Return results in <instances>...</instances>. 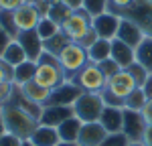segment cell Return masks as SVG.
<instances>
[{"instance_id":"obj_1","label":"cell","mask_w":152,"mask_h":146,"mask_svg":"<svg viewBox=\"0 0 152 146\" xmlns=\"http://www.w3.org/2000/svg\"><path fill=\"white\" fill-rule=\"evenodd\" d=\"M0 110H2V118H4V124H6V132L18 136L20 140L31 138V134L35 132V128L39 126V120L35 116H31L28 112L18 108L14 101L0 106Z\"/></svg>"},{"instance_id":"obj_2","label":"cell","mask_w":152,"mask_h":146,"mask_svg":"<svg viewBox=\"0 0 152 146\" xmlns=\"http://www.w3.org/2000/svg\"><path fill=\"white\" fill-rule=\"evenodd\" d=\"M33 81H37L39 85H43L47 89H55V87H59V85H63L67 81L65 71H63V67L59 63L57 55H51L47 51L41 53V57L37 61V71H35Z\"/></svg>"},{"instance_id":"obj_3","label":"cell","mask_w":152,"mask_h":146,"mask_svg":"<svg viewBox=\"0 0 152 146\" xmlns=\"http://www.w3.org/2000/svg\"><path fill=\"white\" fill-rule=\"evenodd\" d=\"M136 87H138V85L134 83L132 75H130L126 69H120L114 77H110V79L105 81V87H104V91H102L104 104L105 106H118V108H122V106H124V99H126Z\"/></svg>"},{"instance_id":"obj_4","label":"cell","mask_w":152,"mask_h":146,"mask_svg":"<svg viewBox=\"0 0 152 146\" xmlns=\"http://www.w3.org/2000/svg\"><path fill=\"white\" fill-rule=\"evenodd\" d=\"M73 116L79 118V120L85 124V122H97L102 112H104L105 104L102 93H91V91H81L79 97L73 101Z\"/></svg>"},{"instance_id":"obj_5","label":"cell","mask_w":152,"mask_h":146,"mask_svg":"<svg viewBox=\"0 0 152 146\" xmlns=\"http://www.w3.org/2000/svg\"><path fill=\"white\" fill-rule=\"evenodd\" d=\"M71 83H75L81 91H91V93H102L105 87V81H107V77H105L102 69H99V65L97 63H85L79 71L75 73L73 77L69 79Z\"/></svg>"},{"instance_id":"obj_6","label":"cell","mask_w":152,"mask_h":146,"mask_svg":"<svg viewBox=\"0 0 152 146\" xmlns=\"http://www.w3.org/2000/svg\"><path fill=\"white\" fill-rule=\"evenodd\" d=\"M57 59L63 67V71H65L67 81H69L85 63H89V55H87V49L81 47L79 43H67L63 47V51L57 55Z\"/></svg>"},{"instance_id":"obj_7","label":"cell","mask_w":152,"mask_h":146,"mask_svg":"<svg viewBox=\"0 0 152 146\" xmlns=\"http://www.w3.org/2000/svg\"><path fill=\"white\" fill-rule=\"evenodd\" d=\"M118 16L136 23L146 36H152V0H132L128 8L118 12Z\"/></svg>"},{"instance_id":"obj_8","label":"cell","mask_w":152,"mask_h":146,"mask_svg":"<svg viewBox=\"0 0 152 146\" xmlns=\"http://www.w3.org/2000/svg\"><path fill=\"white\" fill-rule=\"evenodd\" d=\"M91 20H94V18L83 10V8L73 10L69 16L65 18V23L61 24V33L67 36L71 43H81L83 36L91 31Z\"/></svg>"},{"instance_id":"obj_9","label":"cell","mask_w":152,"mask_h":146,"mask_svg":"<svg viewBox=\"0 0 152 146\" xmlns=\"http://www.w3.org/2000/svg\"><path fill=\"white\" fill-rule=\"evenodd\" d=\"M148 124L144 120L142 112H132V110H124V126L122 132L128 136L130 142H142V136L146 132Z\"/></svg>"},{"instance_id":"obj_10","label":"cell","mask_w":152,"mask_h":146,"mask_svg":"<svg viewBox=\"0 0 152 146\" xmlns=\"http://www.w3.org/2000/svg\"><path fill=\"white\" fill-rule=\"evenodd\" d=\"M120 23H122V16H118L114 12H104V14L95 16L94 20H91V26H94V31L97 33L99 39L112 41V39H116V35H118Z\"/></svg>"},{"instance_id":"obj_11","label":"cell","mask_w":152,"mask_h":146,"mask_svg":"<svg viewBox=\"0 0 152 146\" xmlns=\"http://www.w3.org/2000/svg\"><path fill=\"white\" fill-rule=\"evenodd\" d=\"M12 14H14V24H16L18 33L20 31H33V28H37L39 20L43 18L41 10L37 6H33V4H20L16 10H12Z\"/></svg>"},{"instance_id":"obj_12","label":"cell","mask_w":152,"mask_h":146,"mask_svg":"<svg viewBox=\"0 0 152 146\" xmlns=\"http://www.w3.org/2000/svg\"><path fill=\"white\" fill-rule=\"evenodd\" d=\"M105 136L107 132L99 122H85L81 124V130L77 136V146H102Z\"/></svg>"},{"instance_id":"obj_13","label":"cell","mask_w":152,"mask_h":146,"mask_svg":"<svg viewBox=\"0 0 152 146\" xmlns=\"http://www.w3.org/2000/svg\"><path fill=\"white\" fill-rule=\"evenodd\" d=\"M16 41H18L20 47L24 49L26 59L28 61H35L37 63L39 57H41V53L45 51V47H43V39L39 36L37 28H33V31H20L18 36H16Z\"/></svg>"},{"instance_id":"obj_14","label":"cell","mask_w":152,"mask_h":146,"mask_svg":"<svg viewBox=\"0 0 152 146\" xmlns=\"http://www.w3.org/2000/svg\"><path fill=\"white\" fill-rule=\"evenodd\" d=\"M71 116H73V108H71V106H43L39 124L57 128V126H61L65 120H69Z\"/></svg>"},{"instance_id":"obj_15","label":"cell","mask_w":152,"mask_h":146,"mask_svg":"<svg viewBox=\"0 0 152 146\" xmlns=\"http://www.w3.org/2000/svg\"><path fill=\"white\" fill-rule=\"evenodd\" d=\"M79 93H81V89L75 83L65 81L63 85H59V87L53 89L47 106H73V101L79 97Z\"/></svg>"},{"instance_id":"obj_16","label":"cell","mask_w":152,"mask_h":146,"mask_svg":"<svg viewBox=\"0 0 152 146\" xmlns=\"http://www.w3.org/2000/svg\"><path fill=\"white\" fill-rule=\"evenodd\" d=\"M97 122L105 128V132H107V134L122 132V126H124V108H118V106H105Z\"/></svg>"},{"instance_id":"obj_17","label":"cell","mask_w":152,"mask_h":146,"mask_svg":"<svg viewBox=\"0 0 152 146\" xmlns=\"http://www.w3.org/2000/svg\"><path fill=\"white\" fill-rule=\"evenodd\" d=\"M144 36H146V35H144V31H142L136 23H132V20H128V18H122L116 39H120L122 43L130 45L132 49H136L142 41H144Z\"/></svg>"},{"instance_id":"obj_18","label":"cell","mask_w":152,"mask_h":146,"mask_svg":"<svg viewBox=\"0 0 152 146\" xmlns=\"http://www.w3.org/2000/svg\"><path fill=\"white\" fill-rule=\"evenodd\" d=\"M110 59L114 61L120 69H128L136 61V53H134V49L130 45L122 43L120 39H112V55H110Z\"/></svg>"},{"instance_id":"obj_19","label":"cell","mask_w":152,"mask_h":146,"mask_svg":"<svg viewBox=\"0 0 152 146\" xmlns=\"http://www.w3.org/2000/svg\"><path fill=\"white\" fill-rule=\"evenodd\" d=\"M28 140H31L35 146H57L59 142H61L57 128L45 126V124H39V126L35 128V132L31 134Z\"/></svg>"},{"instance_id":"obj_20","label":"cell","mask_w":152,"mask_h":146,"mask_svg":"<svg viewBox=\"0 0 152 146\" xmlns=\"http://www.w3.org/2000/svg\"><path fill=\"white\" fill-rule=\"evenodd\" d=\"M18 89H20V93H23L28 101L39 104V106H47L49 97H51V93H53V89H47V87L39 85L37 81H28V83L20 85Z\"/></svg>"},{"instance_id":"obj_21","label":"cell","mask_w":152,"mask_h":146,"mask_svg":"<svg viewBox=\"0 0 152 146\" xmlns=\"http://www.w3.org/2000/svg\"><path fill=\"white\" fill-rule=\"evenodd\" d=\"M35 71H37V63L35 61H23L20 65H16L14 69H12V81L14 85H24L28 83V81H33L35 79Z\"/></svg>"},{"instance_id":"obj_22","label":"cell","mask_w":152,"mask_h":146,"mask_svg":"<svg viewBox=\"0 0 152 146\" xmlns=\"http://www.w3.org/2000/svg\"><path fill=\"white\" fill-rule=\"evenodd\" d=\"M81 124L83 122L75 116H71L69 120H65L61 126H57V132H59V138L63 142H75L77 144V136H79V130H81Z\"/></svg>"},{"instance_id":"obj_23","label":"cell","mask_w":152,"mask_h":146,"mask_svg":"<svg viewBox=\"0 0 152 146\" xmlns=\"http://www.w3.org/2000/svg\"><path fill=\"white\" fill-rule=\"evenodd\" d=\"M0 59L4 61L6 65H10V67H16V65H20L23 61H26V53H24V49L20 47V43L14 39V41H10V45L4 49V53L0 55Z\"/></svg>"},{"instance_id":"obj_24","label":"cell","mask_w":152,"mask_h":146,"mask_svg":"<svg viewBox=\"0 0 152 146\" xmlns=\"http://www.w3.org/2000/svg\"><path fill=\"white\" fill-rule=\"evenodd\" d=\"M87 55H89V61L91 63H102V61L110 59V55H112V41L97 39L94 45L87 49Z\"/></svg>"},{"instance_id":"obj_25","label":"cell","mask_w":152,"mask_h":146,"mask_svg":"<svg viewBox=\"0 0 152 146\" xmlns=\"http://www.w3.org/2000/svg\"><path fill=\"white\" fill-rule=\"evenodd\" d=\"M134 53L136 63H140L148 73H152V36H144V41L134 49Z\"/></svg>"},{"instance_id":"obj_26","label":"cell","mask_w":152,"mask_h":146,"mask_svg":"<svg viewBox=\"0 0 152 146\" xmlns=\"http://www.w3.org/2000/svg\"><path fill=\"white\" fill-rule=\"evenodd\" d=\"M71 12H73V10H71L69 6H67V4H65L63 0H59V2H51L47 16H49V18H53V20H55V23L61 26V24L65 23V18L69 16Z\"/></svg>"},{"instance_id":"obj_27","label":"cell","mask_w":152,"mask_h":146,"mask_svg":"<svg viewBox=\"0 0 152 146\" xmlns=\"http://www.w3.org/2000/svg\"><path fill=\"white\" fill-rule=\"evenodd\" d=\"M146 96H144V91H142L140 87H136L132 93H130L126 99H124V110H132V112H142V108L146 106Z\"/></svg>"},{"instance_id":"obj_28","label":"cell","mask_w":152,"mask_h":146,"mask_svg":"<svg viewBox=\"0 0 152 146\" xmlns=\"http://www.w3.org/2000/svg\"><path fill=\"white\" fill-rule=\"evenodd\" d=\"M59 31H61V26H59L53 18H49V16H43V18L39 20V24H37V33H39V36H41L43 41L55 36Z\"/></svg>"},{"instance_id":"obj_29","label":"cell","mask_w":152,"mask_h":146,"mask_svg":"<svg viewBox=\"0 0 152 146\" xmlns=\"http://www.w3.org/2000/svg\"><path fill=\"white\" fill-rule=\"evenodd\" d=\"M67 43H71V41L63 35L61 31H59L55 36H51V39H47V41H43V47H45V51H47V53H51V55H59Z\"/></svg>"},{"instance_id":"obj_30","label":"cell","mask_w":152,"mask_h":146,"mask_svg":"<svg viewBox=\"0 0 152 146\" xmlns=\"http://www.w3.org/2000/svg\"><path fill=\"white\" fill-rule=\"evenodd\" d=\"M107 4H110V0H83V10L91 18H95V16L107 12Z\"/></svg>"},{"instance_id":"obj_31","label":"cell","mask_w":152,"mask_h":146,"mask_svg":"<svg viewBox=\"0 0 152 146\" xmlns=\"http://www.w3.org/2000/svg\"><path fill=\"white\" fill-rule=\"evenodd\" d=\"M0 26H2L12 39L18 36V28H16V24H14V14H12L10 10H0Z\"/></svg>"},{"instance_id":"obj_32","label":"cell","mask_w":152,"mask_h":146,"mask_svg":"<svg viewBox=\"0 0 152 146\" xmlns=\"http://www.w3.org/2000/svg\"><path fill=\"white\" fill-rule=\"evenodd\" d=\"M126 71H128L130 75H132V79H134V83L138 85V87H142V85H144V81H146V77L150 75V73L146 71V69L142 67L140 63H136V61H134V63L130 65V67L126 69Z\"/></svg>"},{"instance_id":"obj_33","label":"cell","mask_w":152,"mask_h":146,"mask_svg":"<svg viewBox=\"0 0 152 146\" xmlns=\"http://www.w3.org/2000/svg\"><path fill=\"white\" fill-rule=\"evenodd\" d=\"M16 87H18V85H14V81H4V83H0V106L8 104L12 97H14Z\"/></svg>"},{"instance_id":"obj_34","label":"cell","mask_w":152,"mask_h":146,"mask_svg":"<svg viewBox=\"0 0 152 146\" xmlns=\"http://www.w3.org/2000/svg\"><path fill=\"white\" fill-rule=\"evenodd\" d=\"M130 140L124 132H118V134H107L105 140L102 142V146H128Z\"/></svg>"},{"instance_id":"obj_35","label":"cell","mask_w":152,"mask_h":146,"mask_svg":"<svg viewBox=\"0 0 152 146\" xmlns=\"http://www.w3.org/2000/svg\"><path fill=\"white\" fill-rule=\"evenodd\" d=\"M97 65H99L102 73H104L107 79H110V77H114V75L120 71V67H118V65H116V63H114L112 59H105V61H102V63H97Z\"/></svg>"},{"instance_id":"obj_36","label":"cell","mask_w":152,"mask_h":146,"mask_svg":"<svg viewBox=\"0 0 152 146\" xmlns=\"http://www.w3.org/2000/svg\"><path fill=\"white\" fill-rule=\"evenodd\" d=\"M130 4H132V0H110V4H107V12H114V14H118L120 10L128 8Z\"/></svg>"},{"instance_id":"obj_37","label":"cell","mask_w":152,"mask_h":146,"mask_svg":"<svg viewBox=\"0 0 152 146\" xmlns=\"http://www.w3.org/2000/svg\"><path fill=\"white\" fill-rule=\"evenodd\" d=\"M20 144H23V140H20L18 136L10 134V132H6L0 138V146H20Z\"/></svg>"},{"instance_id":"obj_38","label":"cell","mask_w":152,"mask_h":146,"mask_svg":"<svg viewBox=\"0 0 152 146\" xmlns=\"http://www.w3.org/2000/svg\"><path fill=\"white\" fill-rule=\"evenodd\" d=\"M12 69L10 65H6L4 61L0 59V83H4V81H12Z\"/></svg>"},{"instance_id":"obj_39","label":"cell","mask_w":152,"mask_h":146,"mask_svg":"<svg viewBox=\"0 0 152 146\" xmlns=\"http://www.w3.org/2000/svg\"><path fill=\"white\" fill-rule=\"evenodd\" d=\"M23 4V0H0V10H16Z\"/></svg>"},{"instance_id":"obj_40","label":"cell","mask_w":152,"mask_h":146,"mask_svg":"<svg viewBox=\"0 0 152 146\" xmlns=\"http://www.w3.org/2000/svg\"><path fill=\"white\" fill-rule=\"evenodd\" d=\"M10 41H14V39H12V36L8 35V33H6V31H4L2 26H0V55L4 53V49L10 45Z\"/></svg>"},{"instance_id":"obj_41","label":"cell","mask_w":152,"mask_h":146,"mask_svg":"<svg viewBox=\"0 0 152 146\" xmlns=\"http://www.w3.org/2000/svg\"><path fill=\"white\" fill-rule=\"evenodd\" d=\"M142 116H144L146 124L152 126V99H148V101H146V106L142 108Z\"/></svg>"},{"instance_id":"obj_42","label":"cell","mask_w":152,"mask_h":146,"mask_svg":"<svg viewBox=\"0 0 152 146\" xmlns=\"http://www.w3.org/2000/svg\"><path fill=\"white\" fill-rule=\"evenodd\" d=\"M142 91H144V96H146V99H152V73L146 77V81H144V85L140 87Z\"/></svg>"},{"instance_id":"obj_43","label":"cell","mask_w":152,"mask_h":146,"mask_svg":"<svg viewBox=\"0 0 152 146\" xmlns=\"http://www.w3.org/2000/svg\"><path fill=\"white\" fill-rule=\"evenodd\" d=\"M142 144L144 146H152V126L146 128V132H144V136H142Z\"/></svg>"},{"instance_id":"obj_44","label":"cell","mask_w":152,"mask_h":146,"mask_svg":"<svg viewBox=\"0 0 152 146\" xmlns=\"http://www.w3.org/2000/svg\"><path fill=\"white\" fill-rule=\"evenodd\" d=\"M67 6H69L71 10H79V8H83V0H63Z\"/></svg>"},{"instance_id":"obj_45","label":"cell","mask_w":152,"mask_h":146,"mask_svg":"<svg viewBox=\"0 0 152 146\" xmlns=\"http://www.w3.org/2000/svg\"><path fill=\"white\" fill-rule=\"evenodd\" d=\"M6 134V124H4V118H2V110H0V138Z\"/></svg>"},{"instance_id":"obj_46","label":"cell","mask_w":152,"mask_h":146,"mask_svg":"<svg viewBox=\"0 0 152 146\" xmlns=\"http://www.w3.org/2000/svg\"><path fill=\"white\" fill-rule=\"evenodd\" d=\"M41 0H23V4H33V6H37Z\"/></svg>"},{"instance_id":"obj_47","label":"cell","mask_w":152,"mask_h":146,"mask_svg":"<svg viewBox=\"0 0 152 146\" xmlns=\"http://www.w3.org/2000/svg\"><path fill=\"white\" fill-rule=\"evenodd\" d=\"M57 146H77V144H75V142H63V140H61Z\"/></svg>"},{"instance_id":"obj_48","label":"cell","mask_w":152,"mask_h":146,"mask_svg":"<svg viewBox=\"0 0 152 146\" xmlns=\"http://www.w3.org/2000/svg\"><path fill=\"white\" fill-rule=\"evenodd\" d=\"M20 146H35V144H33V142H31V140L26 138V140H23V144H20Z\"/></svg>"},{"instance_id":"obj_49","label":"cell","mask_w":152,"mask_h":146,"mask_svg":"<svg viewBox=\"0 0 152 146\" xmlns=\"http://www.w3.org/2000/svg\"><path fill=\"white\" fill-rule=\"evenodd\" d=\"M128 146H144V144H142V142H130Z\"/></svg>"},{"instance_id":"obj_50","label":"cell","mask_w":152,"mask_h":146,"mask_svg":"<svg viewBox=\"0 0 152 146\" xmlns=\"http://www.w3.org/2000/svg\"><path fill=\"white\" fill-rule=\"evenodd\" d=\"M49 2H59V0H49Z\"/></svg>"}]
</instances>
